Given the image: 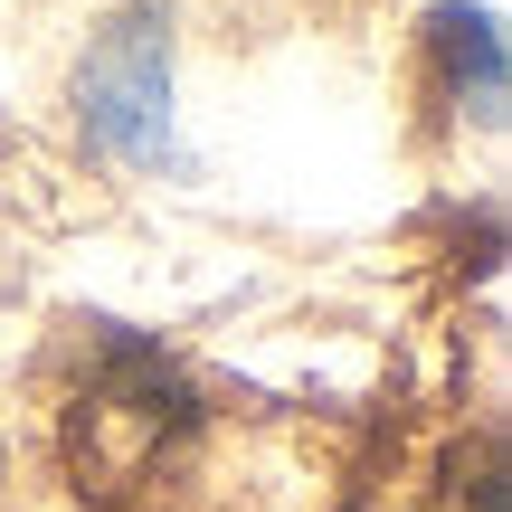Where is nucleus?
<instances>
[{
    "label": "nucleus",
    "instance_id": "nucleus-1",
    "mask_svg": "<svg viewBox=\"0 0 512 512\" xmlns=\"http://www.w3.org/2000/svg\"><path fill=\"white\" fill-rule=\"evenodd\" d=\"M76 124L105 162L162 171L171 162V0H124L76 67Z\"/></svg>",
    "mask_w": 512,
    "mask_h": 512
},
{
    "label": "nucleus",
    "instance_id": "nucleus-2",
    "mask_svg": "<svg viewBox=\"0 0 512 512\" xmlns=\"http://www.w3.org/2000/svg\"><path fill=\"white\" fill-rule=\"evenodd\" d=\"M427 38H437V57H446V86L475 114H494L503 105V29H494V10H437Z\"/></svg>",
    "mask_w": 512,
    "mask_h": 512
}]
</instances>
